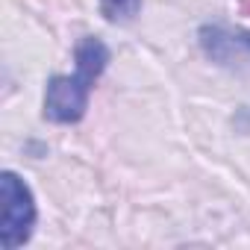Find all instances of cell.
<instances>
[{
	"label": "cell",
	"mask_w": 250,
	"mask_h": 250,
	"mask_svg": "<svg viewBox=\"0 0 250 250\" xmlns=\"http://www.w3.org/2000/svg\"><path fill=\"white\" fill-rule=\"evenodd\" d=\"M142 9V0H100V12L109 24H130Z\"/></svg>",
	"instance_id": "obj_4"
},
{
	"label": "cell",
	"mask_w": 250,
	"mask_h": 250,
	"mask_svg": "<svg viewBox=\"0 0 250 250\" xmlns=\"http://www.w3.org/2000/svg\"><path fill=\"white\" fill-rule=\"evenodd\" d=\"M0 197H3V224H0V232H3V247L15 250L21 244L30 241L33 227H36V200L30 186L15 174V171H3L0 174Z\"/></svg>",
	"instance_id": "obj_2"
},
{
	"label": "cell",
	"mask_w": 250,
	"mask_h": 250,
	"mask_svg": "<svg viewBox=\"0 0 250 250\" xmlns=\"http://www.w3.org/2000/svg\"><path fill=\"white\" fill-rule=\"evenodd\" d=\"M203 53L218 65H244L250 62V30L241 27H224V24H206L197 33Z\"/></svg>",
	"instance_id": "obj_3"
},
{
	"label": "cell",
	"mask_w": 250,
	"mask_h": 250,
	"mask_svg": "<svg viewBox=\"0 0 250 250\" xmlns=\"http://www.w3.org/2000/svg\"><path fill=\"white\" fill-rule=\"evenodd\" d=\"M109 65V47L97 36H85L74 50V74H56L44 88V118L53 124H77L88 109L94 83Z\"/></svg>",
	"instance_id": "obj_1"
}]
</instances>
